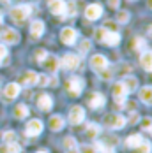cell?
<instances>
[{"mask_svg": "<svg viewBox=\"0 0 152 153\" xmlns=\"http://www.w3.org/2000/svg\"><path fill=\"white\" fill-rule=\"evenodd\" d=\"M30 13H32V5H29V4H20V5H16V7L11 9L9 16H11V19L14 23H23L30 16Z\"/></svg>", "mask_w": 152, "mask_h": 153, "instance_id": "1", "label": "cell"}, {"mask_svg": "<svg viewBox=\"0 0 152 153\" xmlns=\"http://www.w3.org/2000/svg\"><path fill=\"white\" fill-rule=\"evenodd\" d=\"M65 90L69 97H80L83 92V79L81 77H69L67 83H65Z\"/></svg>", "mask_w": 152, "mask_h": 153, "instance_id": "2", "label": "cell"}, {"mask_svg": "<svg viewBox=\"0 0 152 153\" xmlns=\"http://www.w3.org/2000/svg\"><path fill=\"white\" fill-rule=\"evenodd\" d=\"M126 122H127V120H126L124 116H120V114H117V113L105 116V127L111 128V130H119V128H124Z\"/></svg>", "mask_w": 152, "mask_h": 153, "instance_id": "3", "label": "cell"}, {"mask_svg": "<svg viewBox=\"0 0 152 153\" xmlns=\"http://www.w3.org/2000/svg\"><path fill=\"white\" fill-rule=\"evenodd\" d=\"M76 39H78V32L74 28H71V27H65V28H62L60 32V41L65 44V46H73L76 42Z\"/></svg>", "mask_w": 152, "mask_h": 153, "instance_id": "4", "label": "cell"}, {"mask_svg": "<svg viewBox=\"0 0 152 153\" xmlns=\"http://www.w3.org/2000/svg\"><path fill=\"white\" fill-rule=\"evenodd\" d=\"M85 120V109L81 106H73L71 111H69V122L73 125H78Z\"/></svg>", "mask_w": 152, "mask_h": 153, "instance_id": "5", "label": "cell"}, {"mask_svg": "<svg viewBox=\"0 0 152 153\" xmlns=\"http://www.w3.org/2000/svg\"><path fill=\"white\" fill-rule=\"evenodd\" d=\"M43 122L41 120H30V122L27 123V128H25V132H27V136L29 137H35V136H39L41 132H43Z\"/></svg>", "mask_w": 152, "mask_h": 153, "instance_id": "6", "label": "cell"}, {"mask_svg": "<svg viewBox=\"0 0 152 153\" xmlns=\"http://www.w3.org/2000/svg\"><path fill=\"white\" fill-rule=\"evenodd\" d=\"M62 67H65L67 71H73V69H78L80 67V56H76L73 53H67V55H64V58H62Z\"/></svg>", "mask_w": 152, "mask_h": 153, "instance_id": "7", "label": "cell"}, {"mask_svg": "<svg viewBox=\"0 0 152 153\" xmlns=\"http://www.w3.org/2000/svg\"><path fill=\"white\" fill-rule=\"evenodd\" d=\"M90 67L94 71H97V72H101V71H105L108 69V60L105 55H94L90 58Z\"/></svg>", "mask_w": 152, "mask_h": 153, "instance_id": "8", "label": "cell"}, {"mask_svg": "<svg viewBox=\"0 0 152 153\" xmlns=\"http://www.w3.org/2000/svg\"><path fill=\"white\" fill-rule=\"evenodd\" d=\"M103 16V7L99 4H90L87 9H85V18L90 19V21H96Z\"/></svg>", "mask_w": 152, "mask_h": 153, "instance_id": "9", "label": "cell"}, {"mask_svg": "<svg viewBox=\"0 0 152 153\" xmlns=\"http://www.w3.org/2000/svg\"><path fill=\"white\" fill-rule=\"evenodd\" d=\"M48 7H50L51 14L65 16V2L64 0H48Z\"/></svg>", "mask_w": 152, "mask_h": 153, "instance_id": "10", "label": "cell"}, {"mask_svg": "<svg viewBox=\"0 0 152 153\" xmlns=\"http://www.w3.org/2000/svg\"><path fill=\"white\" fill-rule=\"evenodd\" d=\"M105 104H106V97H105L103 93H99V92L90 93V97H89V106H90L92 109H99V107H103Z\"/></svg>", "mask_w": 152, "mask_h": 153, "instance_id": "11", "label": "cell"}, {"mask_svg": "<svg viewBox=\"0 0 152 153\" xmlns=\"http://www.w3.org/2000/svg\"><path fill=\"white\" fill-rule=\"evenodd\" d=\"M2 39H4L5 44H18L20 42V33L14 28H5L4 33H2Z\"/></svg>", "mask_w": 152, "mask_h": 153, "instance_id": "12", "label": "cell"}, {"mask_svg": "<svg viewBox=\"0 0 152 153\" xmlns=\"http://www.w3.org/2000/svg\"><path fill=\"white\" fill-rule=\"evenodd\" d=\"M43 33H44V21H41V19H34L32 25H30L32 39H39Z\"/></svg>", "mask_w": 152, "mask_h": 153, "instance_id": "13", "label": "cell"}, {"mask_svg": "<svg viewBox=\"0 0 152 153\" xmlns=\"http://www.w3.org/2000/svg\"><path fill=\"white\" fill-rule=\"evenodd\" d=\"M37 72H34V71H27L23 76L20 77V83L23 85V86H34V85H37Z\"/></svg>", "mask_w": 152, "mask_h": 153, "instance_id": "14", "label": "cell"}, {"mask_svg": "<svg viewBox=\"0 0 152 153\" xmlns=\"http://www.w3.org/2000/svg\"><path fill=\"white\" fill-rule=\"evenodd\" d=\"M20 95V85L18 83H9V85H5V88H4V97L7 99V100H13Z\"/></svg>", "mask_w": 152, "mask_h": 153, "instance_id": "15", "label": "cell"}, {"mask_svg": "<svg viewBox=\"0 0 152 153\" xmlns=\"http://www.w3.org/2000/svg\"><path fill=\"white\" fill-rule=\"evenodd\" d=\"M140 63H141V67H143L147 72H152V49H145V51H141Z\"/></svg>", "mask_w": 152, "mask_h": 153, "instance_id": "16", "label": "cell"}, {"mask_svg": "<svg viewBox=\"0 0 152 153\" xmlns=\"http://www.w3.org/2000/svg\"><path fill=\"white\" fill-rule=\"evenodd\" d=\"M43 65L50 72H57V69L60 67V60L57 56H53V55H46V58L43 60Z\"/></svg>", "mask_w": 152, "mask_h": 153, "instance_id": "17", "label": "cell"}, {"mask_svg": "<svg viewBox=\"0 0 152 153\" xmlns=\"http://www.w3.org/2000/svg\"><path fill=\"white\" fill-rule=\"evenodd\" d=\"M64 125H65V120L62 118L60 114H53L51 118H50V122H48V127L53 130V132H59L64 128Z\"/></svg>", "mask_w": 152, "mask_h": 153, "instance_id": "18", "label": "cell"}, {"mask_svg": "<svg viewBox=\"0 0 152 153\" xmlns=\"http://www.w3.org/2000/svg\"><path fill=\"white\" fill-rule=\"evenodd\" d=\"M37 107H39L41 111H50V109L53 107V99H51L48 93L39 95V99H37Z\"/></svg>", "mask_w": 152, "mask_h": 153, "instance_id": "19", "label": "cell"}, {"mask_svg": "<svg viewBox=\"0 0 152 153\" xmlns=\"http://www.w3.org/2000/svg\"><path fill=\"white\" fill-rule=\"evenodd\" d=\"M101 42H105L106 46H117V44L120 42V35H119V32L108 30L106 35L103 37V41H101Z\"/></svg>", "mask_w": 152, "mask_h": 153, "instance_id": "20", "label": "cell"}, {"mask_svg": "<svg viewBox=\"0 0 152 153\" xmlns=\"http://www.w3.org/2000/svg\"><path fill=\"white\" fill-rule=\"evenodd\" d=\"M140 100L143 102V104H149L152 106V86H143V88H140Z\"/></svg>", "mask_w": 152, "mask_h": 153, "instance_id": "21", "label": "cell"}, {"mask_svg": "<svg viewBox=\"0 0 152 153\" xmlns=\"http://www.w3.org/2000/svg\"><path fill=\"white\" fill-rule=\"evenodd\" d=\"M122 85L126 86L127 93H131V92H135V90L138 88V79H136V77H133V76H127V77H124Z\"/></svg>", "mask_w": 152, "mask_h": 153, "instance_id": "22", "label": "cell"}, {"mask_svg": "<svg viewBox=\"0 0 152 153\" xmlns=\"http://www.w3.org/2000/svg\"><path fill=\"white\" fill-rule=\"evenodd\" d=\"M131 48H133V51H145L147 49V42H145L143 37H133Z\"/></svg>", "mask_w": 152, "mask_h": 153, "instance_id": "23", "label": "cell"}, {"mask_svg": "<svg viewBox=\"0 0 152 153\" xmlns=\"http://www.w3.org/2000/svg\"><path fill=\"white\" fill-rule=\"evenodd\" d=\"M141 141H143V137H141L140 134H131L129 137L126 139V146H127V148H133V150H135V148H136V146L140 144V143H141Z\"/></svg>", "mask_w": 152, "mask_h": 153, "instance_id": "24", "label": "cell"}, {"mask_svg": "<svg viewBox=\"0 0 152 153\" xmlns=\"http://www.w3.org/2000/svg\"><path fill=\"white\" fill-rule=\"evenodd\" d=\"M99 130H101V128H99V125H96V123H89V125L85 127V134L92 139L99 136Z\"/></svg>", "mask_w": 152, "mask_h": 153, "instance_id": "25", "label": "cell"}, {"mask_svg": "<svg viewBox=\"0 0 152 153\" xmlns=\"http://www.w3.org/2000/svg\"><path fill=\"white\" fill-rule=\"evenodd\" d=\"M62 146H64V150H67V152H71V150H76V146H78V143H76V139L73 136H67V137L62 141Z\"/></svg>", "mask_w": 152, "mask_h": 153, "instance_id": "26", "label": "cell"}, {"mask_svg": "<svg viewBox=\"0 0 152 153\" xmlns=\"http://www.w3.org/2000/svg\"><path fill=\"white\" fill-rule=\"evenodd\" d=\"M14 116L16 118H27L29 116V107L25 104H20V106L14 107Z\"/></svg>", "mask_w": 152, "mask_h": 153, "instance_id": "27", "label": "cell"}, {"mask_svg": "<svg viewBox=\"0 0 152 153\" xmlns=\"http://www.w3.org/2000/svg\"><path fill=\"white\" fill-rule=\"evenodd\" d=\"M135 150H136V153H152V144L149 141H141Z\"/></svg>", "mask_w": 152, "mask_h": 153, "instance_id": "28", "label": "cell"}, {"mask_svg": "<svg viewBox=\"0 0 152 153\" xmlns=\"http://www.w3.org/2000/svg\"><path fill=\"white\" fill-rule=\"evenodd\" d=\"M65 14L69 16V18H73V16L78 14V9H76V2L74 0H71L69 4H65Z\"/></svg>", "mask_w": 152, "mask_h": 153, "instance_id": "29", "label": "cell"}, {"mask_svg": "<svg viewBox=\"0 0 152 153\" xmlns=\"http://www.w3.org/2000/svg\"><path fill=\"white\" fill-rule=\"evenodd\" d=\"M96 150H99L101 153H115V148L106 144V143H97L96 144Z\"/></svg>", "mask_w": 152, "mask_h": 153, "instance_id": "30", "label": "cell"}, {"mask_svg": "<svg viewBox=\"0 0 152 153\" xmlns=\"http://www.w3.org/2000/svg\"><path fill=\"white\" fill-rule=\"evenodd\" d=\"M90 48H92V42L87 39V41H81V44H80V53H89L90 51Z\"/></svg>", "mask_w": 152, "mask_h": 153, "instance_id": "31", "label": "cell"}, {"mask_svg": "<svg viewBox=\"0 0 152 153\" xmlns=\"http://www.w3.org/2000/svg\"><path fill=\"white\" fill-rule=\"evenodd\" d=\"M117 21H119V23H127V21H129V13H127V11H119Z\"/></svg>", "mask_w": 152, "mask_h": 153, "instance_id": "32", "label": "cell"}, {"mask_svg": "<svg viewBox=\"0 0 152 153\" xmlns=\"http://www.w3.org/2000/svg\"><path fill=\"white\" fill-rule=\"evenodd\" d=\"M5 148H7V153H21V148H20V144H16V143L5 144Z\"/></svg>", "mask_w": 152, "mask_h": 153, "instance_id": "33", "label": "cell"}, {"mask_svg": "<svg viewBox=\"0 0 152 153\" xmlns=\"http://www.w3.org/2000/svg\"><path fill=\"white\" fill-rule=\"evenodd\" d=\"M2 137H4V141H7V143H14L16 134L13 132V130H7V132H4V134H2Z\"/></svg>", "mask_w": 152, "mask_h": 153, "instance_id": "34", "label": "cell"}, {"mask_svg": "<svg viewBox=\"0 0 152 153\" xmlns=\"http://www.w3.org/2000/svg\"><path fill=\"white\" fill-rule=\"evenodd\" d=\"M141 128L152 132V118H143V120H141Z\"/></svg>", "mask_w": 152, "mask_h": 153, "instance_id": "35", "label": "cell"}, {"mask_svg": "<svg viewBox=\"0 0 152 153\" xmlns=\"http://www.w3.org/2000/svg\"><path fill=\"white\" fill-rule=\"evenodd\" d=\"M46 55H48V53H46L44 49H37V51H35V60L39 62V63H43V60L46 58Z\"/></svg>", "mask_w": 152, "mask_h": 153, "instance_id": "36", "label": "cell"}, {"mask_svg": "<svg viewBox=\"0 0 152 153\" xmlns=\"http://www.w3.org/2000/svg\"><path fill=\"white\" fill-rule=\"evenodd\" d=\"M48 83H50V77L48 76H44V74L43 76H37V85L39 86H48Z\"/></svg>", "mask_w": 152, "mask_h": 153, "instance_id": "37", "label": "cell"}, {"mask_svg": "<svg viewBox=\"0 0 152 153\" xmlns=\"http://www.w3.org/2000/svg\"><path fill=\"white\" fill-rule=\"evenodd\" d=\"M106 32H108V28H105V27L96 30V37H97V41H99V42H101V41H103V37L106 35Z\"/></svg>", "mask_w": 152, "mask_h": 153, "instance_id": "38", "label": "cell"}, {"mask_svg": "<svg viewBox=\"0 0 152 153\" xmlns=\"http://www.w3.org/2000/svg\"><path fill=\"white\" fill-rule=\"evenodd\" d=\"M80 153H97V150H96V146H89V144H85V146H81Z\"/></svg>", "mask_w": 152, "mask_h": 153, "instance_id": "39", "label": "cell"}, {"mask_svg": "<svg viewBox=\"0 0 152 153\" xmlns=\"http://www.w3.org/2000/svg\"><path fill=\"white\" fill-rule=\"evenodd\" d=\"M4 58H7V48H5V44H0V60H4Z\"/></svg>", "mask_w": 152, "mask_h": 153, "instance_id": "40", "label": "cell"}, {"mask_svg": "<svg viewBox=\"0 0 152 153\" xmlns=\"http://www.w3.org/2000/svg\"><path fill=\"white\" fill-rule=\"evenodd\" d=\"M108 5H110L111 9H119V5H120V0H108Z\"/></svg>", "mask_w": 152, "mask_h": 153, "instance_id": "41", "label": "cell"}, {"mask_svg": "<svg viewBox=\"0 0 152 153\" xmlns=\"http://www.w3.org/2000/svg\"><path fill=\"white\" fill-rule=\"evenodd\" d=\"M147 37H149V39L152 41V25L149 27V28H147Z\"/></svg>", "mask_w": 152, "mask_h": 153, "instance_id": "42", "label": "cell"}, {"mask_svg": "<svg viewBox=\"0 0 152 153\" xmlns=\"http://www.w3.org/2000/svg\"><path fill=\"white\" fill-rule=\"evenodd\" d=\"M0 153H7V148L5 146H0Z\"/></svg>", "mask_w": 152, "mask_h": 153, "instance_id": "43", "label": "cell"}, {"mask_svg": "<svg viewBox=\"0 0 152 153\" xmlns=\"http://www.w3.org/2000/svg\"><path fill=\"white\" fill-rule=\"evenodd\" d=\"M67 153H80L78 150H71V152H67Z\"/></svg>", "mask_w": 152, "mask_h": 153, "instance_id": "44", "label": "cell"}, {"mask_svg": "<svg viewBox=\"0 0 152 153\" xmlns=\"http://www.w3.org/2000/svg\"><path fill=\"white\" fill-rule=\"evenodd\" d=\"M149 7H150V9H152V0H150V2H149Z\"/></svg>", "mask_w": 152, "mask_h": 153, "instance_id": "45", "label": "cell"}, {"mask_svg": "<svg viewBox=\"0 0 152 153\" xmlns=\"http://www.w3.org/2000/svg\"><path fill=\"white\" fill-rule=\"evenodd\" d=\"M0 25H2V14H0Z\"/></svg>", "mask_w": 152, "mask_h": 153, "instance_id": "46", "label": "cell"}, {"mask_svg": "<svg viewBox=\"0 0 152 153\" xmlns=\"http://www.w3.org/2000/svg\"><path fill=\"white\" fill-rule=\"evenodd\" d=\"M37 153H46V152H43V150H41V152H37Z\"/></svg>", "mask_w": 152, "mask_h": 153, "instance_id": "47", "label": "cell"}, {"mask_svg": "<svg viewBox=\"0 0 152 153\" xmlns=\"http://www.w3.org/2000/svg\"><path fill=\"white\" fill-rule=\"evenodd\" d=\"M0 63H2V60H0Z\"/></svg>", "mask_w": 152, "mask_h": 153, "instance_id": "48", "label": "cell"}]
</instances>
